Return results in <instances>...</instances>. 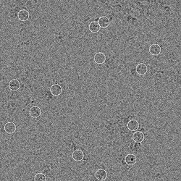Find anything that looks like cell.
I'll use <instances>...</instances> for the list:
<instances>
[{"label":"cell","mask_w":181,"mask_h":181,"mask_svg":"<svg viewBox=\"0 0 181 181\" xmlns=\"http://www.w3.org/2000/svg\"><path fill=\"white\" fill-rule=\"evenodd\" d=\"M132 138L134 142L137 143V144H141L144 141L145 135L141 131H136L133 133Z\"/></svg>","instance_id":"cell-1"},{"label":"cell","mask_w":181,"mask_h":181,"mask_svg":"<svg viewBox=\"0 0 181 181\" xmlns=\"http://www.w3.org/2000/svg\"><path fill=\"white\" fill-rule=\"evenodd\" d=\"M29 12L27 11L26 9H21V10H20L18 12V13H17V19H18L20 21H27L29 19Z\"/></svg>","instance_id":"cell-2"},{"label":"cell","mask_w":181,"mask_h":181,"mask_svg":"<svg viewBox=\"0 0 181 181\" xmlns=\"http://www.w3.org/2000/svg\"><path fill=\"white\" fill-rule=\"evenodd\" d=\"M93 60H94L95 62L98 65L104 64V63L105 62V61H106V56H105V55L104 53L98 52L94 55V57H93Z\"/></svg>","instance_id":"cell-3"},{"label":"cell","mask_w":181,"mask_h":181,"mask_svg":"<svg viewBox=\"0 0 181 181\" xmlns=\"http://www.w3.org/2000/svg\"><path fill=\"white\" fill-rule=\"evenodd\" d=\"M4 130L8 134H13L16 131V125L13 122H9L5 125Z\"/></svg>","instance_id":"cell-4"},{"label":"cell","mask_w":181,"mask_h":181,"mask_svg":"<svg viewBox=\"0 0 181 181\" xmlns=\"http://www.w3.org/2000/svg\"><path fill=\"white\" fill-rule=\"evenodd\" d=\"M41 109L37 106L32 107L29 110L30 116L33 117V118H38V117L41 116Z\"/></svg>","instance_id":"cell-5"},{"label":"cell","mask_w":181,"mask_h":181,"mask_svg":"<svg viewBox=\"0 0 181 181\" xmlns=\"http://www.w3.org/2000/svg\"><path fill=\"white\" fill-rule=\"evenodd\" d=\"M161 49L160 46L157 43H154V44H152L149 47V53L151 55H153V56H157L161 53Z\"/></svg>","instance_id":"cell-6"},{"label":"cell","mask_w":181,"mask_h":181,"mask_svg":"<svg viewBox=\"0 0 181 181\" xmlns=\"http://www.w3.org/2000/svg\"><path fill=\"white\" fill-rule=\"evenodd\" d=\"M95 176H96V178L98 180L104 181L107 178V172L105 170L99 169V170H96V173H95Z\"/></svg>","instance_id":"cell-7"},{"label":"cell","mask_w":181,"mask_h":181,"mask_svg":"<svg viewBox=\"0 0 181 181\" xmlns=\"http://www.w3.org/2000/svg\"><path fill=\"white\" fill-rule=\"evenodd\" d=\"M72 157L73 160L76 161V162H81L84 158V154L80 149H77V150H75L73 152Z\"/></svg>","instance_id":"cell-8"},{"label":"cell","mask_w":181,"mask_h":181,"mask_svg":"<svg viewBox=\"0 0 181 181\" xmlns=\"http://www.w3.org/2000/svg\"><path fill=\"white\" fill-rule=\"evenodd\" d=\"M136 71L138 75H144L148 71V68L144 63H139L138 65H136Z\"/></svg>","instance_id":"cell-9"},{"label":"cell","mask_w":181,"mask_h":181,"mask_svg":"<svg viewBox=\"0 0 181 181\" xmlns=\"http://www.w3.org/2000/svg\"><path fill=\"white\" fill-rule=\"evenodd\" d=\"M8 86L11 91H18L21 88V82L17 79H13L9 82Z\"/></svg>","instance_id":"cell-10"},{"label":"cell","mask_w":181,"mask_h":181,"mask_svg":"<svg viewBox=\"0 0 181 181\" xmlns=\"http://www.w3.org/2000/svg\"><path fill=\"white\" fill-rule=\"evenodd\" d=\"M136 156L133 154H129L125 157V162L129 166H133L136 163Z\"/></svg>","instance_id":"cell-11"},{"label":"cell","mask_w":181,"mask_h":181,"mask_svg":"<svg viewBox=\"0 0 181 181\" xmlns=\"http://www.w3.org/2000/svg\"><path fill=\"white\" fill-rule=\"evenodd\" d=\"M98 24L99 27L102 28H106L109 25V20L108 17L105 16H101L98 20Z\"/></svg>","instance_id":"cell-12"},{"label":"cell","mask_w":181,"mask_h":181,"mask_svg":"<svg viewBox=\"0 0 181 181\" xmlns=\"http://www.w3.org/2000/svg\"><path fill=\"white\" fill-rule=\"evenodd\" d=\"M50 91L53 96H59V95L62 93V87L59 85L55 84L50 88Z\"/></svg>","instance_id":"cell-13"},{"label":"cell","mask_w":181,"mask_h":181,"mask_svg":"<svg viewBox=\"0 0 181 181\" xmlns=\"http://www.w3.org/2000/svg\"><path fill=\"white\" fill-rule=\"evenodd\" d=\"M128 128L130 131H136L139 128V123L136 120H131L128 123Z\"/></svg>","instance_id":"cell-14"},{"label":"cell","mask_w":181,"mask_h":181,"mask_svg":"<svg viewBox=\"0 0 181 181\" xmlns=\"http://www.w3.org/2000/svg\"><path fill=\"white\" fill-rule=\"evenodd\" d=\"M89 29L91 33H98L100 31V27H99L98 23L96 21H93L89 24Z\"/></svg>","instance_id":"cell-15"},{"label":"cell","mask_w":181,"mask_h":181,"mask_svg":"<svg viewBox=\"0 0 181 181\" xmlns=\"http://www.w3.org/2000/svg\"><path fill=\"white\" fill-rule=\"evenodd\" d=\"M47 178L43 173H37L34 177V181H46Z\"/></svg>","instance_id":"cell-16"}]
</instances>
